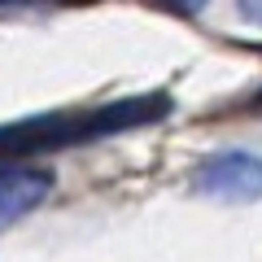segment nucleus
Returning <instances> with one entry per match:
<instances>
[{"instance_id":"1","label":"nucleus","mask_w":262,"mask_h":262,"mask_svg":"<svg viewBox=\"0 0 262 262\" xmlns=\"http://www.w3.org/2000/svg\"><path fill=\"white\" fill-rule=\"evenodd\" d=\"M166 114H170V96H127V101L96 105V110H53L22 122H0V162H22L35 153L75 149L83 140H105L118 131L162 122Z\"/></svg>"},{"instance_id":"2","label":"nucleus","mask_w":262,"mask_h":262,"mask_svg":"<svg viewBox=\"0 0 262 262\" xmlns=\"http://www.w3.org/2000/svg\"><path fill=\"white\" fill-rule=\"evenodd\" d=\"M192 188L219 201H253L262 192V166L253 153H214L196 166Z\"/></svg>"},{"instance_id":"3","label":"nucleus","mask_w":262,"mask_h":262,"mask_svg":"<svg viewBox=\"0 0 262 262\" xmlns=\"http://www.w3.org/2000/svg\"><path fill=\"white\" fill-rule=\"evenodd\" d=\"M53 192V175L44 166H27V162H5L0 166V232H9L13 223L44 206V196Z\"/></svg>"},{"instance_id":"4","label":"nucleus","mask_w":262,"mask_h":262,"mask_svg":"<svg viewBox=\"0 0 262 262\" xmlns=\"http://www.w3.org/2000/svg\"><path fill=\"white\" fill-rule=\"evenodd\" d=\"M166 5H179V9H196V5H206V0H166Z\"/></svg>"}]
</instances>
